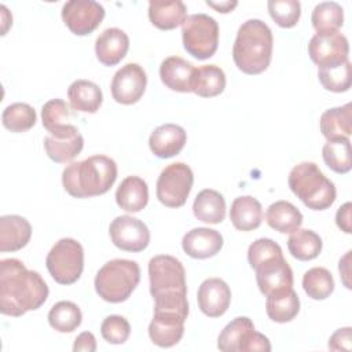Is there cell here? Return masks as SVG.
Wrapping results in <instances>:
<instances>
[{
	"label": "cell",
	"mask_w": 352,
	"mask_h": 352,
	"mask_svg": "<svg viewBox=\"0 0 352 352\" xmlns=\"http://www.w3.org/2000/svg\"><path fill=\"white\" fill-rule=\"evenodd\" d=\"M268 12L280 28H293L301 16V4L297 0H270Z\"/></svg>",
	"instance_id": "obj_41"
},
{
	"label": "cell",
	"mask_w": 352,
	"mask_h": 352,
	"mask_svg": "<svg viewBox=\"0 0 352 352\" xmlns=\"http://www.w3.org/2000/svg\"><path fill=\"white\" fill-rule=\"evenodd\" d=\"M194 183V173L184 162H173L162 169L157 180V198L168 208L186 204Z\"/></svg>",
	"instance_id": "obj_9"
},
{
	"label": "cell",
	"mask_w": 352,
	"mask_h": 352,
	"mask_svg": "<svg viewBox=\"0 0 352 352\" xmlns=\"http://www.w3.org/2000/svg\"><path fill=\"white\" fill-rule=\"evenodd\" d=\"M187 142V132L177 124H162L157 126L150 138L148 146L151 153L158 158H172L177 155Z\"/></svg>",
	"instance_id": "obj_19"
},
{
	"label": "cell",
	"mask_w": 352,
	"mask_h": 352,
	"mask_svg": "<svg viewBox=\"0 0 352 352\" xmlns=\"http://www.w3.org/2000/svg\"><path fill=\"white\" fill-rule=\"evenodd\" d=\"M147 74L138 63H126L116 72L111 80V96L117 103L133 104L144 94Z\"/></svg>",
	"instance_id": "obj_15"
},
{
	"label": "cell",
	"mask_w": 352,
	"mask_h": 352,
	"mask_svg": "<svg viewBox=\"0 0 352 352\" xmlns=\"http://www.w3.org/2000/svg\"><path fill=\"white\" fill-rule=\"evenodd\" d=\"M223 235L213 228L197 227L187 231L182 239L184 253L192 258L204 260L216 256L223 248Z\"/></svg>",
	"instance_id": "obj_18"
},
{
	"label": "cell",
	"mask_w": 352,
	"mask_h": 352,
	"mask_svg": "<svg viewBox=\"0 0 352 352\" xmlns=\"http://www.w3.org/2000/svg\"><path fill=\"white\" fill-rule=\"evenodd\" d=\"M32 238L30 223L18 214L0 217V252H16L25 248Z\"/></svg>",
	"instance_id": "obj_22"
},
{
	"label": "cell",
	"mask_w": 352,
	"mask_h": 352,
	"mask_svg": "<svg viewBox=\"0 0 352 352\" xmlns=\"http://www.w3.org/2000/svg\"><path fill=\"white\" fill-rule=\"evenodd\" d=\"M140 280L139 264L133 260L114 258L102 265L95 276V290L107 302H122L129 298Z\"/></svg>",
	"instance_id": "obj_5"
},
{
	"label": "cell",
	"mask_w": 352,
	"mask_h": 352,
	"mask_svg": "<svg viewBox=\"0 0 352 352\" xmlns=\"http://www.w3.org/2000/svg\"><path fill=\"white\" fill-rule=\"evenodd\" d=\"M302 289L312 300H324L334 292V279L324 267H314L302 276Z\"/></svg>",
	"instance_id": "obj_39"
},
{
	"label": "cell",
	"mask_w": 352,
	"mask_h": 352,
	"mask_svg": "<svg viewBox=\"0 0 352 352\" xmlns=\"http://www.w3.org/2000/svg\"><path fill=\"white\" fill-rule=\"evenodd\" d=\"M272 48L274 37L270 26L261 19H248L238 29L232 59L241 72L260 74L271 63Z\"/></svg>",
	"instance_id": "obj_3"
},
{
	"label": "cell",
	"mask_w": 352,
	"mask_h": 352,
	"mask_svg": "<svg viewBox=\"0 0 352 352\" xmlns=\"http://www.w3.org/2000/svg\"><path fill=\"white\" fill-rule=\"evenodd\" d=\"M324 164L336 173H348L352 168L351 161V142L349 139L327 140L322 148Z\"/></svg>",
	"instance_id": "obj_38"
},
{
	"label": "cell",
	"mask_w": 352,
	"mask_h": 352,
	"mask_svg": "<svg viewBox=\"0 0 352 352\" xmlns=\"http://www.w3.org/2000/svg\"><path fill=\"white\" fill-rule=\"evenodd\" d=\"M351 69L349 60L334 67H318V77L326 91L341 94L351 88Z\"/></svg>",
	"instance_id": "obj_40"
},
{
	"label": "cell",
	"mask_w": 352,
	"mask_h": 352,
	"mask_svg": "<svg viewBox=\"0 0 352 352\" xmlns=\"http://www.w3.org/2000/svg\"><path fill=\"white\" fill-rule=\"evenodd\" d=\"M186 18L187 7L180 0H151L148 3V19L161 30L176 29Z\"/></svg>",
	"instance_id": "obj_24"
},
{
	"label": "cell",
	"mask_w": 352,
	"mask_h": 352,
	"mask_svg": "<svg viewBox=\"0 0 352 352\" xmlns=\"http://www.w3.org/2000/svg\"><path fill=\"white\" fill-rule=\"evenodd\" d=\"M348 38L337 32L316 33L308 43V55L318 67H334L348 59Z\"/></svg>",
	"instance_id": "obj_12"
},
{
	"label": "cell",
	"mask_w": 352,
	"mask_h": 352,
	"mask_svg": "<svg viewBox=\"0 0 352 352\" xmlns=\"http://www.w3.org/2000/svg\"><path fill=\"white\" fill-rule=\"evenodd\" d=\"M100 334L109 344H124L131 334L129 322L121 315H110L103 319L100 324Z\"/></svg>",
	"instance_id": "obj_42"
},
{
	"label": "cell",
	"mask_w": 352,
	"mask_h": 352,
	"mask_svg": "<svg viewBox=\"0 0 352 352\" xmlns=\"http://www.w3.org/2000/svg\"><path fill=\"white\" fill-rule=\"evenodd\" d=\"M104 8L94 0H70L62 7V19L77 36L91 34L103 21Z\"/></svg>",
	"instance_id": "obj_13"
},
{
	"label": "cell",
	"mask_w": 352,
	"mask_h": 352,
	"mask_svg": "<svg viewBox=\"0 0 352 352\" xmlns=\"http://www.w3.org/2000/svg\"><path fill=\"white\" fill-rule=\"evenodd\" d=\"M351 210H352V204L351 202H345L342 206L338 208V210L336 213V224L345 234H351L352 232Z\"/></svg>",
	"instance_id": "obj_45"
},
{
	"label": "cell",
	"mask_w": 352,
	"mask_h": 352,
	"mask_svg": "<svg viewBox=\"0 0 352 352\" xmlns=\"http://www.w3.org/2000/svg\"><path fill=\"white\" fill-rule=\"evenodd\" d=\"M194 65L182 56H169L161 62L160 77L165 87L176 92H191Z\"/></svg>",
	"instance_id": "obj_23"
},
{
	"label": "cell",
	"mask_w": 352,
	"mask_h": 352,
	"mask_svg": "<svg viewBox=\"0 0 352 352\" xmlns=\"http://www.w3.org/2000/svg\"><path fill=\"white\" fill-rule=\"evenodd\" d=\"M184 50L199 60L214 55L219 45V25L208 14H192L182 25Z\"/></svg>",
	"instance_id": "obj_6"
},
{
	"label": "cell",
	"mask_w": 352,
	"mask_h": 352,
	"mask_svg": "<svg viewBox=\"0 0 352 352\" xmlns=\"http://www.w3.org/2000/svg\"><path fill=\"white\" fill-rule=\"evenodd\" d=\"M116 202L125 212H140L148 202L147 183L139 176L125 177L116 191Z\"/></svg>",
	"instance_id": "obj_26"
},
{
	"label": "cell",
	"mask_w": 352,
	"mask_h": 352,
	"mask_svg": "<svg viewBox=\"0 0 352 352\" xmlns=\"http://www.w3.org/2000/svg\"><path fill=\"white\" fill-rule=\"evenodd\" d=\"M72 110L69 104L59 99H50L41 107V121L43 126L54 138H69L78 133L76 125L70 122Z\"/></svg>",
	"instance_id": "obj_20"
},
{
	"label": "cell",
	"mask_w": 352,
	"mask_h": 352,
	"mask_svg": "<svg viewBox=\"0 0 352 352\" xmlns=\"http://www.w3.org/2000/svg\"><path fill=\"white\" fill-rule=\"evenodd\" d=\"M84 147V138L78 132L69 138H44V150L50 160L56 164H67L74 160Z\"/></svg>",
	"instance_id": "obj_33"
},
{
	"label": "cell",
	"mask_w": 352,
	"mask_h": 352,
	"mask_svg": "<svg viewBox=\"0 0 352 352\" xmlns=\"http://www.w3.org/2000/svg\"><path fill=\"white\" fill-rule=\"evenodd\" d=\"M45 265L52 279L59 285H73L84 270V249L73 238L59 239L48 252Z\"/></svg>",
	"instance_id": "obj_7"
},
{
	"label": "cell",
	"mask_w": 352,
	"mask_h": 352,
	"mask_svg": "<svg viewBox=\"0 0 352 352\" xmlns=\"http://www.w3.org/2000/svg\"><path fill=\"white\" fill-rule=\"evenodd\" d=\"M36 121H37L36 110L30 104L22 103V102L8 104L1 113V122L4 128L15 133L26 132L32 129Z\"/></svg>",
	"instance_id": "obj_37"
},
{
	"label": "cell",
	"mask_w": 352,
	"mask_h": 352,
	"mask_svg": "<svg viewBox=\"0 0 352 352\" xmlns=\"http://www.w3.org/2000/svg\"><path fill=\"white\" fill-rule=\"evenodd\" d=\"M197 300L202 314L209 318H219L224 315L230 307V286L220 278H208L199 285Z\"/></svg>",
	"instance_id": "obj_17"
},
{
	"label": "cell",
	"mask_w": 352,
	"mask_h": 352,
	"mask_svg": "<svg viewBox=\"0 0 352 352\" xmlns=\"http://www.w3.org/2000/svg\"><path fill=\"white\" fill-rule=\"evenodd\" d=\"M188 309L175 307H154V316L148 324V337L160 348L176 345L184 334Z\"/></svg>",
	"instance_id": "obj_11"
},
{
	"label": "cell",
	"mask_w": 352,
	"mask_h": 352,
	"mask_svg": "<svg viewBox=\"0 0 352 352\" xmlns=\"http://www.w3.org/2000/svg\"><path fill=\"white\" fill-rule=\"evenodd\" d=\"M206 4L212 8H214L217 12H221V14H227V12H231L236 6H238V1H220V3H214V1H206Z\"/></svg>",
	"instance_id": "obj_48"
},
{
	"label": "cell",
	"mask_w": 352,
	"mask_h": 352,
	"mask_svg": "<svg viewBox=\"0 0 352 352\" xmlns=\"http://www.w3.org/2000/svg\"><path fill=\"white\" fill-rule=\"evenodd\" d=\"M148 280L153 297L166 293H187L186 270L180 260L169 254H158L148 261Z\"/></svg>",
	"instance_id": "obj_10"
},
{
	"label": "cell",
	"mask_w": 352,
	"mask_h": 352,
	"mask_svg": "<svg viewBox=\"0 0 352 352\" xmlns=\"http://www.w3.org/2000/svg\"><path fill=\"white\" fill-rule=\"evenodd\" d=\"M265 312L268 318L276 323L293 320L300 312V298L292 289L267 296Z\"/></svg>",
	"instance_id": "obj_32"
},
{
	"label": "cell",
	"mask_w": 352,
	"mask_h": 352,
	"mask_svg": "<svg viewBox=\"0 0 352 352\" xmlns=\"http://www.w3.org/2000/svg\"><path fill=\"white\" fill-rule=\"evenodd\" d=\"M0 11H1V25H3V28H1V34L4 36V34L7 33V29L12 25V16H11V14L8 12V10H7L6 6H0Z\"/></svg>",
	"instance_id": "obj_49"
},
{
	"label": "cell",
	"mask_w": 352,
	"mask_h": 352,
	"mask_svg": "<svg viewBox=\"0 0 352 352\" xmlns=\"http://www.w3.org/2000/svg\"><path fill=\"white\" fill-rule=\"evenodd\" d=\"M73 351L74 352H95L96 351V338L91 331H82L81 334H78L74 340V345H73Z\"/></svg>",
	"instance_id": "obj_46"
},
{
	"label": "cell",
	"mask_w": 352,
	"mask_h": 352,
	"mask_svg": "<svg viewBox=\"0 0 352 352\" xmlns=\"http://www.w3.org/2000/svg\"><path fill=\"white\" fill-rule=\"evenodd\" d=\"M322 135L327 140L349 139L352 133V110L351 103L327 109L319 121Z\"/></svg>",
	"instance_id": "obj_28"
},
{
	"label": "cell",
	"mask_w": 352,
	"mask_h": 352,
	"mask_svg": "<svg viewBox=\"0 0 352 352\" xmlns=\"http://www.w3.org/2000/svg\"><path fill=\"white\" fill-rule=\"evenodd\" d=\"M82 320L81 309L72 301H58L48 312L50 326L59 333L74 331Z\"/></svg>",
	"instance_id": "obj_35"
},
{
	"label": "cell",
	"mask_w": 352,
	"mask_h": 352,
	"mask_svg": "<svg viewBox=\"0 0 352 352\" xmlns=\"http://www.w3.org/2000/svg\"><path fill=\"white\" fill-rule=\"evenodd\" d=\"M217 348L223 352H270L271 344L264 334L254 330L250 318L238 316L219 334Z\"/></svg>",
	"instance_id": "obj_8"
},
{
	"label": "cell",
	"mask_w": 352,
	"mask_h": 352,
	"mask_svg": "<svg viewBox=\"0 0 352 352\" xmlns=\"http://www.w3.org/2000/svg\"><path fill=\"white\" fill-rule=\"evenodd\" d=\"M280 256H283L282 248L270 238H258L248 249V261L253 270L261 263Z\"/></svg>",
	"instance_id": "obj_43"
},
{
	"label": "cell",
	"mask_w": 352,
	"mask_h": 352,
	"mask_svg": "<svg viewBox=\"0 0 352 352\" xmlns=\"http://www.w3.org/2000/svg\"><path fill=\"white\" fill-rule=\"evenodd\" d=\"M311 22L316 33L337 32L344 23V10L336 1H322L315 6Z\"/></svg>",
	"instance_id": "obj_36"
},
{
	"label": "cell",
	"mask_w": 352,
	"mask_h": 352,
	"mask_svg": "<svg viewBox=\"0 0 352 352\" xmlns=\"http://www.w3.org/2000/svg\"><path fill=\"white\" fill-rule=\"evenodd\" d=\"M226 74L217 65H204L194 69L191 92L201 98H213L226 88Z\"/></svg>",
	"instance_id": "obj_29"
},
{
	"label": "cell",
	"mask_w": 352,
	"mask_h": 352,
	"mask_svg": "<svg viewBox=\"0 0 352 352\" xmlns=\"http://www.w3.org/2000/svg\"><path fill=\"white\" fill-rule=\"evenodd\" d=\"M109 234L114 246L121 250L138 253L150 243V231L147 226L129 214L117 216L109 227Z\"/></svg>",
	"instance_id": "obj_14"
},
{
	"label": "cell",
	"mask_w": 352,
	"mask_h": 352,
	"mask_svg": "<svg viewBox=\"0 0 352 352\" xmlns=\"http://www.w3.org/2000/svg\"><path fill=\"white\" fill-rule=\"evenodd\" d=\"M267 224L282 234H292L302 224L301 212L289 201H276L267 208Z\"/></svg>",
	"instance_id": "obj_31"
},
{
	"label": "cell",
	"mask_w": 352,
	"mask_h": 352,
	"mask_svg": "<svg viewBox=\"0 0 352 352\" xmlns=\"http://www.w3.org/2000/svg\"><path fill=\"white\" fill-rule=\"evenodd\" d=\"M194 216L208 224H219L226 217V199L224 197L212 188L199 191L192 204Z\"/></svg>",
	"instance_id": "obj_30"
},
{
	"label": "cell",
	"mask_w": 352,
	"mask_h": 352,
	"mask_svg": "<svg viewBox=\"0 0 352 352\" xmlns=\"http://www.w3.org/2000/svg\"><path fill=\"white\" fill-rule=\"evenodd\" d=\"M117 179V164L107 155H92L69 164L62 172V184L74 198L106 194Z\"/></svg>",
	"instance_id": "obj_2"
},
{
	"label": "cell",
	"mask_w": 352,
	"mask_h": 352,
	"mask_svg": "<svg viewBox=\"0 0 352 352\" xmlns=\"http://www.w3.org/2000/svg\"><path fill=\"white\" fill-rule=\"evenodd\" d=\"M287 183L292 192L312 210L330 208L337 197L334 183L323 175L315 162L304 161L293 166Z\"/></svg>",
	"instance_id": "obj_4"
},
{
	"label": "cell",
	"mask_w": 352,
	"mask_h": 352,
	"mask_svg": "<svg viewBox=\"0 0 352 352\" xmlns=\"http://www.w3.org/2000/svg\"><path fill=\"white\" fill-rule=\"evenodd\" d=\"M322 238L312 230L298 228L287 239V249L290 254L300 261H309L322 252Z\"/></svg>",
	"instance_id": "obj_34"
},
{
	"label": "cell",
	"mask_w": 352,
	"mask_h": 352,
	"mask_svg": "<svg viewBox=\"0 0 352 352\" xmlns=\"http://www.w3.org/2000/svg\"><path fill=\"white\" fill-rule=\"evenodd\" d=\"M70 107L81 113H96L103 102V94L98 84L89 80H76L67 88Z\"/></svg>",
	"instance_id": "obj_25"
},
{
	"label": "cell",
	"mask_w": 352,
	"mask_h": 352,
	"mask_svg": "<svg viewBox=\"0 0 352 352\" xmlns=\"http://www.w3.org/2000/svg\"><path fill=\"white\" fill-rule=\"evenodd\" d=\"M254 271L257 286L265 297L293 287V271L283 256L261 263Z\"/></svg>",
	"instance_id": "obj_16"
},
{
	"label": "cell",
	"mask_w": 352,
	"mask_h": 352,
	"mask_svg": "<svg viewBox=\"0 0 352 352\" xmlns=\"http://www.w3.org/2000/svg\"><path fill=\"white\" fill-rule=\"evenodd\" d=\"M351 250H348L341 258H340V264H338V270H340V276L342 279V283L346 289H351V283H349V275H351Z\"/></svg>",
	"instance_id": "obj_47"
},
{
	"label": "cell",
	"mask_w": 352,
	"mask_h": 352,
	"mask_svg": "<svg viewBox=\"0 0 352 352\" xmlns=\"http://www.w3.org/2000/svg\"><path fill=\"white\" fill-rule=\"evenodd\" d=\"M230 220L239 231H252L260 227L263 221L261 204L252 195H242L232 201Z\"/></svg>",
	"instance_id": "obj_27"
},
{
	"label": "cell",
	"mask_w": 352,
	"mask_h": 352,
	"mask_svg": "<svg viewBox=\"0 0 352 352\" xmlns=\"http://www.w3.org/2000/svg\"><path fill=\"white\" fill-rule=\"evenodd\" d=\"M351 337H352L351 327L338 329L329 338V348L331 351H351Z\"/></svg>",
	"instance_id": "obj_44"
},
{
	"label": "cell",
	"mask_w": 352,
	"mask_h": 352,
	"mask_svg": "<svg viewBox=\"0 0 352 352\" xmlns=\"http://www.w3.org/2000/svg\"><path fill=\"white\" fill-rule=\"evenodd\" d=\"M129 50L128 34L118 28L104 29L95 41V54L104 66H116L120 63Z\"/></svg>",
	"instance_id": "obj_21"
},
{
	"label": "cell",
	"mask_w": 352,
	"mask_h": 352,
	"mask_svg": "<svg viewBox=\"0 0 352 352\" xmlns=\"http://www.w3.org/2000/svg\"><path fill=\"white\" fill-rule=\"evenodd\" d=\"M48 286L37 271L28 270L18 258L0 261V312L22 316L38 309L48 298Z\"/></svg>",
	"instance_id": "obj_1"
}]
</instances>
